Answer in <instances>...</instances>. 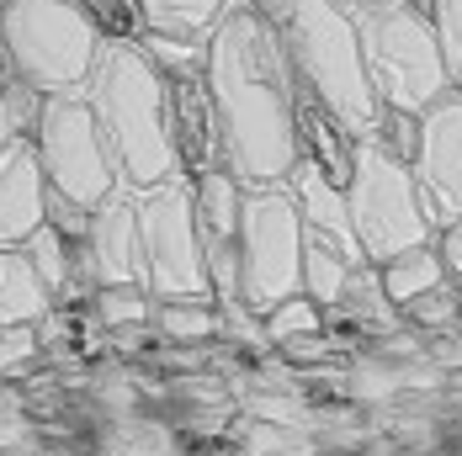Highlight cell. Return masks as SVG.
I'll use <instances>...</instances> for the list:
<instances>
[{"mask_svg": "<svg viewBox=\"0 0 462 456\" xmlns=\"http://www.w3.org/2000/svg\"><path fill=\"white\" fill-rule=\"evenodd\" d=\"M208 91L218 112L224 170L239 186H287L298 165L292 133V59L282 27L250 0H229L208 32Z\"/></svg>", "mask_w": 462, "mask_h": 456, "instance_id": "obj_1", "label": "cell"}, {"mask_svg": "<svg viewBox=\"0 0 462 456\" xmlns=\"http://www.w3.org/2000/svg\"><path fill=\"white\" fill-rule=\"evenodd\" d=\"M86 101L96 112V128L106 138V154L117 165L123 191L160 186L176 170L171 143V106H165V75L139 43H101L86 80Z\"/></svg>", "mask_w": 462, "mask_h": 456, "instance_id": "obj_2", "label": "cell"}, {"mask_svg": "<svg viewBox=\"0 0 462 456\" xmlns=\"http://www.w3.org/2000/svg\"><path fill=\"white\" fill-rule=\"evenodd\" d=\"M282 43L292 59V80L319 96L356 138H367L372 117H377V96H372L367 64H362L356 16L335 0H298L282 22Z\"/></svg>", "mask_w": 462, "mask_h": 456, "instance_id": "obj_3", "label": "cell"}, {"mask_svg": "<svg viewBox=\"0 0 462 456\" xmlns=\"http://www.w3.org/2000/svg\"><path fill=\"white\" fill-rule=\"evenodd\" d=\"M356 16V38H362V64L377 106H399V112H425L436 96L452 91L447 59L436 43V27L415 0H372Z\"/></svg>", "mask_w": 462, "mask_h": 456, "instance_id": "obj_4", "label": "cell"}, {"mask_svg": "<svg viewBox=\"0 0 462 456\" xmlns=\"http://www.w3.org/2000/svg\"><path fill=\"white\" fill-rule=\"evenodd\" d=\"M134 218H139V281L154 303H213V276L208 250L197 233L191 181L171 176L160 186L134 191Z\"/></svg>", "mask_w": 462, "mask_h": 456, "instance_id": "obj_5", "label": "cell"}, {"mask_svg": "<svg viewBox=\"0 0 462 456\" xmlns=\"http://www.w3.org/2000/svg\"><path fill=\"white\" fill-rule=\"evenodd\" d=\"M0 43L11 53V69L43 96L86 91L101 53V38L86 22L80 0H5Z\"/></svg>", "mask_w": 462, "mask_h": 456, "instance_id": "obj_6", "label": "cell"}, {"mask_svg": "<svg viewBox=\"0 0 462 456\" xmlns=\"http://www.w3.org/2000/svg\"><path fill=\"white\" fill-rule=\"evenodd\" d=\"M303 218L287 186H245L239 213V303L261 319L303 292Z\"/></svg>", "mask_w": 462, "mask_h": 456, "instance_id": "obj_7", "label": "cell"}, {"mask_svg": "<svg viewBox=\"0 0 462 456\" xmlns=\"http://www.w3.org/2000/svg\"><path fill=\"white\" fill-rule=\"evenodd\" d=\"M346 202H351V228H356V244H362L367 266H383V260L436 239V228L420 207L415 170L404 160L383 154L367 138L356 149V176L346 186Z\"/></svg>", "mask_w": 462, "mask_h": 456, "instance_id": "obj_8", "label": "cell"}, {"mask_svg": "<svg viewBox=\"0 0 462 456\" xmlns=\"http://www.w3.org/2000/svg\"><path fill=\"white\" fill-rule=\"evenodd\" d=\"M32 149H38V165L48 176V191L69 196L80 207H101L112 191H123L86 91L48 96L43 117H38V133H32Z\"/></svg>", "mask_w": 462, "mask_h": 456, "instance_id": "obj_9", "label": "cell"}, {"mask_svg": "<svg viewBox=\"0 0 462 456\" xmlns=\"http://www.w3.org/2000/svg\"><path fill=\"white\" fill-rule=\"evenodd\" d=\"M430 228L462 218V91L452 86L420 112V154L410 160Z\"/></svg>", "mask_w": 462, "mask_h": 456, "instance_id": "obj_10", "label": "cell"}, {"mask_svg": "<svg viewBox=\"0 0 462 456\" xmlns=\"http://www.w3.org/2000/svg\"><path fill=\"white\" fill-rule=\"evenodd\" d=\"M165 106H171V143H176V170L186 181L224 165L218 149V112L202 69H171L165 75Z\"/></svg>", "mask_w": 462, "mask_h": 456, "instance_id": "obj_11", "label": "cell"}, {"mask_svg": "<svg viewBox=\"0 0 462 456\" xmlns=\"http://www.w3.org/2000/svg\"><path fill=\"white\" fill-rule=\"evenodd\" d=\"M48 223V176L32 138H11L0 149V250H22Z\"/></svg>", "mask_w": 462, "mask_h": 456, "instance_id": "obj_12", "label": "cell"}, {"mask_svg": "<svg viewBox=\"0 0 462 456\" xmlns=\"http://www.w3.org/2000/svg\"><path fill=\"white\" fill-rule=\"evenodd\" d=\"M292 133H298V160L319 165L335 186H351L362 138L351 133V128H346V123H340L314 91H303V86L292 91Z\"/></svg>", "mask_w": 462, "mask_h": 456, "instance_id": "obj_13", "label": "cell"}, {"mask_svg": "<svg viewBox=\"0 0 462 456\" xmlns=\"http://www.w3.org/2000/svg\"><path fill=\"white\" fill-rule=\"evenodd\" d=\"M287 191H292V202H298V218H303V233H309V239H319V244H329V250L362 260V244H356V228H351L346 186H335L319 165L298 160L292 176H287Z\"/></svg>", "mask_w": 462, "mask_h": 456, "instance_id": "obj_14", "label": "cell"}, {"mask_svg": "<svg viewBox=\"0 0 462 456\" xmlns=\"http://www.w3.org/2000/svg\"><path fill=\"white\" fill-rule=\"evenodd\" d=\"M96 266V287L112 281H139V218H134V191H112L91 213V233H86Z\"/></svg>", "mask_w": 462, "mask_h": 456, "instance_id": "obj_15", "label": "cell"}, {"mask_svg": "<svg viewBox=\"0 0 462 456\" xmlns=\"http://www.w3.org/2000/svg\"><path fill=\"white\" fill-rule=\"evenodd\" d=\"M393 319H399V308L388 303V292L377 281V266H367V260L351 271L340 303L324 308V329H367V334H383V329H393Z\"/></svg>", "mask_w": 462, "mask_h": 456, "instance_id": "obj_16", "label": "cell"}, {"mask_svg": "<svg viewBox=\"0 0 462 456\" xmlns=\"http://www.w3.org/2000/svg\"><path fill=\"white\" fill-rule=\"evenodd\" d=\"M48 308H53V292L43 287V276L32 271L27 250H0V329L43 324Z\"/></svg>", "mask_w": 462, "mask_h": 456, "instance_id": "obj_17", "label": "cell"}, {"mask_svg": "<svg viewBox=\"0 0 462 456\" xmlns=\"http://www.w3.org/2000/svg\"><path fill=\"white\" fill-rule=\"evenodd\" d=\"M377 281H383L388 303H393V308H404V303H415L420 292L441 287V281H447V271H441L436 244H415V250H404V255L383 260V266H377Z\"/></svg>", "mask_w": 462, "mask_h": 456, "instance_id": "obj_18", "label": "cell"}, {"mask_svg": "<svg viewBox=\"0 0 462 456\" xmlns=\"http://www.w3.org/2000/svg\"><path fill=\"white\" fill-rule=\"evenodd\" d=\"M149 32H165V38H191V43H208L213 22L224 16L229 0H139Z\"/></svg>", "mask_w": 462, "mask_h": 456, "instance_id": "obj_19", "label": "cell"}, {"mask_svg": "<svg viewBox=\"0 0 462 456\" xmlns=\"http://www.w3.org/2000/svg\"><path fill=\"white\" fill-rule=\"evenodd\" d=\"M91 314L101 329H149L154 324V297L143 292V281H112L91 292Z\"/></svg>", "mask_w": 462, "mask_h": 456, "instance_id": "obj_20", "label": "cell"}, {"mask_svg": "<svg viewBox=\"0 0 462 456\" xmlns=\"http://www.w3.org/2000/svg\"><path fill=\"white\" fill-rule=\"evenodd\" d=\"M356 266H362V260H351V255L329 250V244H319V239H309V244H303V292H309L319 308H335Z\"/></svg>", "mask_w": 462, "mask_h": 456, "instance_id": "obj_21", "label": "cell"}, {"mask_svg": "<svg viewBox=\"0 0 462 456\" xmlns=\"http://www.w3.org/2000/svg\"><path fill=\"white\" fill-rule=\"evenodd\" d=\"M80 11L101 43H143V32H149L139 0H80Z\"/></svg>", "mask_w": 462, "mask_h": 456, "instance_id": "obj_22", "label": "cell"}, {"mask_svg": "<svg viewBox=\"0 0 462 456\" xmlns=\"http://www.w3.org/2000/svg\"><path fill=\"white\" fill-rule=\"evenodd\" d=\"M319 329H324V308L309 297V292H292L287 303H277V308H266V314H261V334H266V340H277V345L303 340V334H319Z\"/></svg>", "mask_w": 462, "mask_h": 456, "instance_id": "obj_23", "label": "cell"}, {"mask_svg": "<svg viewBox=\"0 0 462 456\" xmlns=\"http://www.w3.org/2000/svg\"><path fill=\"white\" fill-rule=\"evenodd\" d=\"M218 303H154V329L171 334V340H208L218 334Z\"/></svg>", "mask_w": 462, "mask_h": 456, "instance_id": "obj_24", "label": "cell"}, {"mask_svg": "<svg viewBox=\"0 0 462 456\" xmlns=\"http://www.w3.org/2000/svg\"><path fill=\"white\" fill-rule=\"evenodd\" d=\"M367 143H377L383 154H393V160H415L420 154V112H399V106H377V117H372L367 128Z\"/></svg>", "mask_w": 462, "mask_h": 456, "instance_id": "obj_25", "label": "cell"}, {"mask_svg": "<svg viewBox=\"0 0 462 456\" xmlns=\"http://www.w3.org/2000/svg\"><path fill=\"white\" fill-rule=\"evenodd\" d=\"M425 16H430V27H436L447 75H452V86L462 91V0H425Z\"/></svg>", "mask_w": 462, "mask_h": 456, "instance_id": "obj_26", "label": "cell"}, {"mask_svg": "<svg viewBox=\"0 0 462 456\" xmlns=\"http://www.w3.org/2000/svg\"><path fill=\"white\" fill-rule=\"evenodd\" d=\"M410 324H420V329H452V324L462 319V297L452 281H441V287H430V292H420L415 303H404L399 308Z\"/></svg>", "mask_w": 462, "mask_h": 456, "instance_id": "obj_27", "label": "cell"}, {"mask_svg": "<svg viewBox=\"0 0 462 456\" xmlns=\"http://www.w3.org/2000/svg\"><path fill=\"white\" fill-rule=\"evenodd\" d=\"M43 101H48V96L38 91V86H27L22 75L0 86V106H5V117H11V128H16V138H32V133H38V117H43Z\"/></svg>", "mask_w": 462, "mask_h": 456, "instance_id": "obj_28", "label": "cell"}, {"mask_svg": "<svg viewBox=\"0 0 462 456\" xmlns=\"http://www.w3.org/2000/svg\"><path fill=\"white\" fill-rule=\"evenodd\" d=\"M43 361V334L38 324H16V329H0V377H22L27 366Z\"/></svg>", "mask_w": 462, "mask_h": 456, "instance_id": "obj_29", "label": "cell"}, {"mask_svg": "<svg viewBox=\"0 0 462 456\" xmlns=\"http://www.w3.org/2000/svg\"><path fill=\"white\" fill-rule=\"evenodd\" d=\"M143 53L160 64V75L171 69H202L208 64V43H191V38H165V32H143Z\"/></svg>", "mask_w": 462, "mask_h": 456, "instance_id": "obj_30", "label": "cell"}, {"mask_svg": "<svg viewBox=\"0 0 462 456\" xmlns=\"http://www.w3.org/2000/svg\"><path fill=\"white\" fill-rule=\"evenodd\" d=\"M91 213H96V207H80V202H69V196L48 191V223L59 228L64 239H86V233H91Z\"/></svg>", "mask_w": 462, "mask_h": 456, "instance_id": "obj_31", "label": "cell"}, {"mask_svg": "<svg viewBox=\"0 0 462 456\" xmlns=\"http://www.w3.org/2000/svg\"><path fill=\"white\" fill-rule=\"evenodd\" d=\"M430 244H436V255H441V271H447V281H462V218L441 223Z\"/></svg>", "mask_w": 462, "mask_h": 456, "instance_id": "obj_32", "label": "cell"}, {"mask_svg": "<svg viewBox=\"0 0 462 456\" xmlns=\"http://www.w3.org/2000/svg\"><path fill=\"white\" fill-rule=\"evenodd\" d=\"M250 5H255V11H266V16H272V22H287V11H292V5H298V0H250Z\"/></svg>", "mask_w": 462, "mask_h": 456, "instance_id": "obj_33", "label": "cell"}, {"mask_svg": "<svg viewBox=\"0 0 462 456\" xmlns=\"http://www.w3.org/2000/svg\"><path fill=\"white\" fill-rule=\"evenodd\" d=\"M5 80H16V69H11V53H5V43H0V86Z\"/></svg>", "mask_w": 462, "mask_h": 456, "instance_id": "obj_34", "label": "cell"}, {"mask_svg": "<svg viewBox=\"0 0 462 456\" xmlns=\"http://www.w3.org/2000/svg\"><path fill=\"white\" fill-rule=\"evenodd\" d=\"M11 138H16V128H11V117H5V106H0V149H5Z\"/></svg>", "mask_w": 462, "mask_h": 456, "instance_id": "obj_35", "label": "cell"}, {"mask_svg": "<svg viewBox=\"0 0 462 456\" xmlns=\"http://www.w3.org/2000/svg\"><path fill=\"white\" fill-rule=\"evenodd\" d=\"M335 5H346V11H362V5H372V0H335Z\"/></svg>", "mask_w": 462, "mask_h": 456, "instance_id": "obj_36", "label": "cell"}, {"mask_svg": "<svg viewBox=\"0 0 462 456\" xmlns=\"http://www.w3.org/2000/svg\"><path fill=\"white\" fill-rule=\"evenodd\" d=\"M0 11H5V0H0Z\"/></svg>", "mask_w": 462, "mask_h": 456, "instance_id": "obj_37", "label": "cell"}, {"mask_svg": "<svg viewBox=\"0 0 462 456\" xmlns=\"http://www.w3.org/2000/svg\"><path fill=\"white\" fill-rule=\"evenodd\" d=\"M415 5H425V0H415Z\"/></svg>", "mask_w": 462, "mask_h": 456, "instance_id": "obj_38", "label": "cell"}]
</instances>
